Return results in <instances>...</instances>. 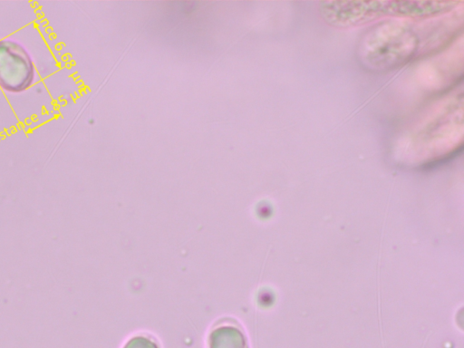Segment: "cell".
<instances>
[{"label": "cell", "mask_w": 464, "mask_h": 348, "mask_svg": "<svg viewBox=\"0 0 464 348\" xmlns=\"http://www.w3.org/2000/svg\"><path fill=\"white\" fill-rule=\"evenodd\" d=\"M442 21L416 23L409 19L382 20L362 35L357 56L362 66L374 72L396 69L420 53L447 43L458 24Z\"/></svg>", "instance_id": "1"}, {"label": "cell", "mask_w": 464, "mask_h": 348, "mask_svg": "<svg viewBox=\"0 0 464 348\" xmlns=\"http://www.w3.org/2000/svg\"><path fill=\"white\" fill-rule=\"evenodd\" d=\"M460 4L452 1H327L319 3L318 12L327 24L348 29L382 19L436 18L453 12Z\"/></svg>", "instance_id": "2"}, {"label": "cell", "mask_w": 464, "mask_h": 348, "mask_svg": "<svg viewBox=\"0 0 464 348\" xmlns=\"http://www.w3.org/2000/svg\"><path fill=\"white\" fill-rule=\"evenodd\" d=\"M34 78V63L25 46L12 38L1 39L0 87L19 93L31 87Z\"/></svg>", "instance_id": "3"}, {"label": "cell", "mask_w": 464, "mask_h": 348, "mask_svg": "<svg viewBox=\"0 0 464 348\" xmlns=\"http://www.w3.org/2000/svg\"><path fill=\"white\" fill-rule=\"evenodd\" d=\"M458 100H452L444 108H441L430 121L419 130L417 137L413 139L417 143L413 147H420L419 153L442 152L450 150V145L458 142V140L450 138V135L462 136V128L451 129L462 126V106L459 108Z\"/></svg>", "instance_id": "4"}, {"label": "cell", "mask_w": 464, "mask_h": 348, "mask_svg": "<svg viewBox=\"0 0 464 348\" xmlns=\"http://www.w3.org/2000/svg\"><path fill=\"white\" fill-rule=\"evenodd\" d=\"M208 348H249L247 338L235 322L223 321L210 330Z\"/></svg>", "instance_id": "5"}, {"label": "cell", "mask_w": 464, "mask_h": 348, "mask_svg": "<svg viewBox=\"0 0 464 348\" xmlns=\"http://www.w3.org/2000/svg\"><path fill=\"white\" fill-rule=\"evenodd\" d=\"M122 348H160L157 340L149 334H136L130 337Z\"/></svg>", "instance_id": "6"}]
</instances>
